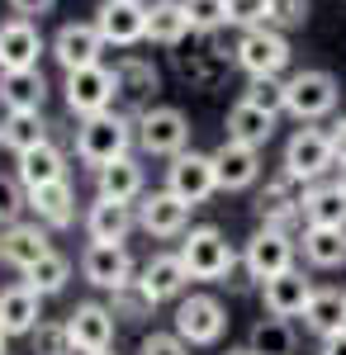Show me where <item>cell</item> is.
I'll use <instances>...</instances> for the list:
<instances>
[{
	"label": "cell",
	"mask_w": 346,
	"mask_h": 355,
	"mask_svg": "<svg viewBox=\"0 0 346 355\" xmlns=\"http://www.w3.org/2000/svg\"><path fill=\"white\" fill-rule=\"evenodd\" d=\"M95 355H119V351H95Z\"/></svg>",
	"instance_id": "51"
},
{
	"label": "cell",
	"mask_w": 346,
	"mask_h": 355,
	"mask_svg": "<svg viewBox=\"0 0 346 355\" xmlns=\"http://www.w3.org/2000/svg\"><path fill=\"white\" fill-rule=\"evenodd\" d=\"M247 346L256 355H294L299 351V331H294V318H261L252 336H247Z\"/></svg>",
	"instance_id": "35"
},
{
	"label": "cell",
	"mask_w": 346,
	"mask_h": 355,
	"mask_svg": "<svg viewBox=\"0 0 346 355\" xmlns=\"http://www.w3.org/2000/svg\"><path fill=\"white\" fill-rule=\"evenodd\" d=\"M62 100H67V114L72 119H95V114L114 110V67H81V71H67L62 76Z\"/></svg>",
	"instance_id": "7"
},
{
	"label": "cell",
	"mask_w": 346,
	"mask_h": 355,
	"mask_svg": "<svg viewBox=\"0 0 346 355\" xmlns=\"http://www.w3.org/2000/svg\"><path fill=\"white\" fill-rule=\"evenodd\" d=\"M43 53H48V38L38 33L33 19L10 15V19L0 24V71H33Z\"/></svg>",
	"instance_id": "16"
},
{
	"label": "cell",
	"mask_w": 346,
	"mask_h": 355,
	"mask_svg": "<svg viewBox=\"0 0 346 355\" xmlns=\"http://www.w3.org/2000/svg\"><path fill=\"white\" fill-rule=\"evenodd\" d=\"M304 331L318 336V341L346 331V294L342 289H318V294H313V303L304 308Z\"/></svg>",
	"instance_id": "32"
},
{
	"label": "cell",
	"mask_w": 346,
	"mask_h": 355,
	"mask_svg": "<svg viewBox=\"0 0 346 355\" xmlns=\"http://www.w3.org/2000/svg\"><path fill=\"white\" fill-rule=\"evenodd\" d=\"M299 204H304V185L294 180L290 171H280L275 180L266 185L261 194V204H256V214H261V227H275V232H290L294 227H304V214H299Z\"/></svg>",
	"instance_id": "17"
},
{
	"label": "cell",
	"mask_w": 346,
	"mask_h": 355,
	"mask_svg": "<svg viewBox=\"0 0 346 355\" xmlns=\"http://www.w3.org/2000/svg\"><path fill=\"white\" fill-rule=\"evenodd\" d=\"M337 100H342V85L322 67H304V71H294L290 81H285V114H294L299 123L327 119V114L337 110Z\"/></svg>",
	"instance_id": "4"
},
{
	"label": "cell",
	"mask_w": 346,
	"mask_h": 355,
	"mask_svg": "<svg viewBox=\"0 0 346 355\" xmlns=\"http://www.w3.org/2000/svg\"><path fill=\"white\" fill-rule=\"evenodd\" d=\"M24 209H28V190L19 185V175H0V232L15 227Z\"/></svg>",
	"instance_id": "40"
},
{
	"label": "cell",
	"mask_w": 346,
	"mask_h": 355,
	"mask_svg": "<svg viewBox=\"0 0 346 355\" xmlns=\"http://www.w3.org/2000/svg\"><path fill=\"white\" fill-rule=\"evenodd\" d=\"M152 308H157V303H147V294H142L138 284L119 289V294H109V313H114L119 322H142V318H147Z\"/></svg>",
	"instance_id": "41"
},
{
	"label": "cell",
	"mask_w": 346,
	"mask_h": 355,
	"mask_svg": "<svg viewBox=\"0 0 346 355\" xmlns=\"http://www.w3.org/2000/svg\"><path fill=\"white\" fill-rule=\"evenodd\" d=\"M81 275H85L90 289H100V294H119V289H129V284L138 279V266H133V256H129V246L90 242L85 251H81Z\"/></svg>",
	"instance_id": "9"
},
{
	"label": "cell",
	"mask_w": 346,
	"mask_h": 355,
	"mask_svg": "<svg viewBox=\"0 0 346 355\" xmlns=\"http://www.w3.org/2000/svg\"><path fill=\"white\" fill-rule=\"evenodd\" d=\"M166 190L186 199L190 209H199L209 194H218V171H213V152H181L166 166Z\"/></svg>",
	"instance_id": "12"
},
{
	"label": "cell",
	"mask_w": 346,
	"mask_h": 355,
	"mask_svg": "<svg viewBox=\"0 0 346 355\" xmlns=\"http://www.w3.org/2000/svg\"><path fill=\"white\" fill-rule=\"evenodd\" d=\"M228 24L233 28H261L266 24V0H228Z\"/></svg>",
	"instance_id": "43"
},
{
	"label": "cell",
	"mask_w": 346,
	"mask_h": 355,
	"mask_svg": "<svg viewBox=\"0 0 346 355\" xmlns=\"http://www.w3.org/2000/svg\"><path fill=\"white\" fill-rule=\"evenodd\" d=\"M213 171H218V190H252L261 180V147L223 137L213 147Z\"/></svg>",
	"instance_id": "21"
},
{
	"label": "cell",
	"mask_w": 346,
	"mask_h": 355,
	"mask_svg": "<svg viewBox=\"0 0 346 355\" xmlns=\"http://www.w3.org/2000/svg\"><path fill=\"white\" fill-rule=\"evenodd\" d=\"M337 180H342V190H346V166H342V175H337Z\"/></svg>",
	"instance_id": "50"
},
{
	"label": "cell",
	"mask_w": 346,
	"mask_h": 355,
	"mask_svg": "<svg viewBox=\"0 0 346 355\" xmlns=\"http://www.w3.org/2000/svg\"><path fill=\"white\" fill-rule=\"evenodd\" d=\"M233 62H238L242 71L256 81V76H280L285 67H290V38L280 33V28H242L238 48H233Z\"/></svg>",
	"instance_id": "8"
},
{
	"label": "cell",
	"mask_w": 346,
	"mask_h": 355,
	"mask_svg": "<svg viewBox=\"0 0 346 355\" xmlns=\"http://www.w3.org/2000/svg\"><path fill=\"white\" fill-rule=\"evenodd\" d=\"M157 90H161V71L147 62V57L124 53L119 62H114V95H119L114 105H124V114H129V119H138V114L152 110Z\"/></svg>",
	"instance_id": "10"
},
{
	"label": "cell",
	"mask_w": 346,
	"mask_h": 355,
	"mask_svg": "<svg viewBox=\"0 0 346 355\" xmlns=\"http://www.w3.org/2000/svg\"><path fill=\"white\" fill-rule=\"evenodd\" d=\"M38 322H43V299L28 289L24 279L19 284H5L0 289V331L5 336H33Z\"/></svg>",
	"instance_id": "22"
},
{
	"label": "cell",
	"mask_w": 346,
	"mask_h": 355,
	"mask_svg": "<svg viewBox=\"0 0 346 355\" xmlns=\"http://www.w3.org/2000/svg\"><path fill=\"white\" fill-rule=\"evenodd\" d=\"M0 242H5V266H15V270L24 275V270H33L48 251H53V242H48V227L33 218V223H15V227H5L0 232Z\"/></svg>",
	"instance_id": "23"
},
{
	"label": "cell",
	"mask_w": 346,
	"mask_h": 355,
	"mask_svg": "<svg viewBox=\"0 0 346 355\" xmlns=\"http://www.w3.org/2000/svg\"><path fill=\"white\" fill-rule=\"evenodd\" d=\"M48 100V76L33 71H0V110L5 114H43Z\"/></svg>",
	"instance_id": "25"
},
{
	"label": "cell",
	"mask_w": 346,
	"mask_h": 355,
	"mask_svg": "<svg viewBox=\"0 0 346 355\" xmlns=\"http://www.w3.org/2000/svg\"><path fill=\"white\" fill-rule=\"evenodd\" d=\"M318 355H346V331H337V336H327Z\"/></svg>",
	"instance_id": "47"
},
{
	"label": "cell",
	"mask_w": 346,
	"mask_h": 355,
	"mask_svg": "<svg viewBox=\"0 0 346 355\" xmlns=\"http://www.w3.org/2000/svg\"><path fill=\"white\" fill-rule=\"evenodd\" d=\"M0 261H5V242H0Z\"/></svg>",
	"instance_id": "52"
},
{
	"label": "cell",
	"mask_w": 346,
	"mask_h": 355,
	"mask_svg": "<svg viewBox=\"0 0 346 355\" xmlns=\"http://www.w3.org/2000/svg\"><path fill=\"white\" fill-rule=\"evenodd\" d=\"M327 137H332V152H337V166H346V114L327 128Z\"/></svg>",
	"instance_id": "46"
},
{
	"label": "cell",
	"mask_w": 346,
	"mask_h": 355,
	"mask_svg": "<svg viewBox=\"0 0 346 355\" xmlns=\"http://www.w3.org/2000/svg\"><path fill=\"white\" fill-rule=\"evenodd\" d=\"M304 227H346V190L342 180H318L304 190Z\"/></svg>",
	"instance_id": "27"
},
{
	"label": "cell",
	"mask_w": 346,
	"mask_h": 355,
	"mask_svg": "<svg viewBox=\"0 0 346 355\" xmlns=\"http://www.w3.org/2000/svg\"><path fill=\"white\" fill-rule=\"evenodd\" d=\"M242 100H252L256 110H266V114H285V81L280 76H256V81H247V95Z\"/></svg>",
	"instance_id": "38"
},
{
	"label": "cell",
	"mask_w": 346,
	"mask_h": 355,
	"mask_svg": "<svg viewBox=\"0 0 346 355\" xmlns=\"http://www.w3.org/2000/svg\"><path fill=\"white\" fill-rule=\"evenodd\" d=\"M5 341H10V336H5V331H0V355H5Z\"/></svg>",
	"instance_id": "49"
},
{
	"label": "cell",
	"mask_w": 346,
	"mask_h": 355,
	"mask_svg": "<svg viewBox=\"0 0 346 355\" xmlns=\"http://www.w3.org/2000/svg\"><path fill=\"white\" fill-rule=\"evenodd\" d=\"M266 24L290 33V28L308 24V0H266Z\"/></svg>",
	"instance_id": "42"
},
{
	"label": "cell",
	"mask_w": 346,
	"mask_h": 355,
	"mask_svg": "<svg viewBox=\"0 0 346 355\" xmlns=\"http://www.w3.org/2000/svg\"><path fill=\"white\" fill-rule=\"evenodd\" d=\"M15 175L24 190H43L53 180H67V152L48 137L43 147H28L24 157H15Z\"/></svg>",
	"instance_id": "26"
},
{
	"label": "cell",
	"mask_w": 346,
	"mask_h": 355,
	"mask_svg": "<svg viewBox=\"0 0 346 355\" xmlns=\"http://www.w3.org/2000/svg\"><path fill=\"white\" fill-rule=\"evenodd\" d=\"M190 33V15L181 0H152L147 5V43H157V48H181Z\"/></svg>",
	"instance_id": "30"
},
{
	"label": "cell",
	"mask_w": 346,
	"mask_h": 355,
	"mask_svg": "<svg viewBox=\"0 0 346 355\" xmlns=\"http://www.w3.org/2000/svg\"><path fill=\"white\" fill-rule=\"evenodd\" d=\"M95 194L100 199H114V204H138L147 194V175H142V166L133 157H119L105 171H95Z\"/></svg>",
	"instance_id": "28"
},
{
	"label": "cell",
	"mask_w": 346,
	"mask_h": 355,
	"mask_svg": "<svg viewBox=\"0 0 346 355\" xmlns=\"http://www.w3.org/2000/svg\"><path fill=\"white\" fill-rule=\"evenodd\" d=\"M28 346H33V355H81L76 341H72L67 318H62V322H38L33 336H28Z\"/></svg>",
	"instance_id": "37"
},
{
	"label": "cell",
	"mask_w": 346,
	"mask_h": 355,
	"mask_svg": "<svg viewBox=\"0 0 346 355\" xmlns=\"http://www.w3.org/2000/svg\"><path fill=\"white\" fill-rule=\"evenodd\" d=\"M304 261L313 266V270H337L346 266V227H304Z\"/></svg>",
	"instance_id": "33"
},
{
	"label": "cell",
	"mask_w": 346,
	"mask_h": 355,
	"mask_svg": "<svg viewBox=\"0 0 346 355\" xmlns=\"http://www.w3.org/2000/svg\"><path fill=\"white\" fill-rule=\"evenodd\" d=\"M67 279H72V261L62 256V251H48L33 270H24V284L38 294V299H53V294H62L67 289Z\"/></svg>",
	"instance_id": "36"
},
{
	"label": "cell",
	"mask_w": 346,
	"mask_h": 355,
	"mask_svg": "<svg viewBox=\"0 0 346 355\" xmlns=\"http://www.w3.org/2000/svg\"><path fill=\"white\" fill-rule=\"evenodd\" d=\"M171 331L186 346H218L223 331H228V308L218 294H186V299H176Z\"/></svg>",
	"instance_id": "5"
},
{
	"label": "cell",
	"mask_w": 346,
	"mask_h": 355,
	"mask_svg": "<svg viewBox=\"0 0 346 355\" xmlns=\"http://www.w3.org/2000/svg\"><path fill=\"white\" fill-rule=\"evenodd\" d=\"M138 227V209L133 204H114V199H100L85 209V237L90 242H129V232Z\"/></svg>",
	"instance_id": "24"
},
{
	"label": "cell",
	"mask_w": 346,
	"mask_h": 355,
	"mask_svg": "<svg viewBox=\"0 0 346 355\" xmlns=\"http://www.w3.org/2000/svg\"><path fill=\"white\" fill-rule=\"evenodd\" d=\"M294 237L290 232H275V227H256L252 237H247V246H242V270H247V279H256V284H266V279H275V275H285L294 266Z\"/></svg>",
	"instance_id": "11"
},
{
	"label": "cell",
	"mask_w": 346,
	"mask_h": 355,
	"mask_svg": "<svg viewBox=\"0 0 346 355\" xmlns=\"http://www.w3.org/2000/svg\"><path fill=\"white\" fill-rule=\"evenodd\" d=\"M95 28H100L105 48H133V43H147V5H142V0H100Z\"/></svg>",
	"instance_id": "13"
},
{
	"label": "cell",
	"mask_w": 346,
	"mask_h": 355,
	"mask_svg": "<svg viewBox=\"0 0 346 355\" xmlns=\"http://www.w3.org/2000/svg\"><path fill=\"white\" fill-rule=\"evenodd\" d=\"M138 128V147L147 152V157H181L190 152V119L176 105H152L147 114H138L133 119Z\"/></svg>",
	"instance_id": "6"
},
{
	"label": "cell",
	"mask_w": 346,
	"mask_h": 355,
	"mask_svg": "<svg viewBox=\"0 0 346 355\" xmlns=\"http://www.w3.org/2000/svg\"><path fill=\"white\" fill-rule=\"evenodd\" d=\"M181 261H186L190 279H204V284H218V279H228V275L238 270V251H233V242L213 223L190 227L186 237H181Z\"/></svg>",
	"instance_id": "2"
},
{
	"label": "cell",
	"mask_w": 346,
	"mask_h": 355,
	"mask_svg": "<svg viewBox=\"0 0 346 355\" xmlns=\"http://www.w3.org/2000/svg\"><path fill=\"white\" fill-rule=\"evenodd\" d=\"M138 355H190V346L176 331H147V336L138 341Z\"/></svg>",
	"instance_id": "44"
},
{
	"label": "cell",
	"mask_w": 346,
	"mask_h": 355,
	"mask_svg": "<svg viewBox=\"0 0 346 355\" xmlns=\"http://www.w3.org/2000/svg\"><path fill=\"white\" fill-rule=\"evenodd\" d=\"M285 171H290L299 185H318L337 171V152H332V137L318 123H299L285 142Z\"/></svg>",
	"instance_id": "3"
},
{
	"label": "cell",
	"mask_w": 346,
	"mask_h": 355,
	"mask_svg": "<svg viewBox=\"0 0 346 355\" xmlns=\"http://www.w3.org/2000/svg\"><path fill=\"white\" fill-rule=\"evenodd\" d=\"M223 355H256L252 346H238V351H223Z\"/></svg>",
	"instance_id": "48"
},
{
	"label": "cell",
	"mask_w": 346,
	"mask_h": 355,
	"mask_svg": "<svg viewBox=\"0 0 346 355\" xmlns=\"http://www.w3.org/2000/svg\"><path fill=\"white\" fill-rule=\"evenodd\" d=\"M48 142V119L43 114H5L0 119V147L24 157L28 147H43Z\"/></svg>",
	"instance_id": "34"
},
{
	"label": "cell",
	"mask_w": 346,
	"mask_h": 355,
	"mask_svg": "<svg viewBox=\"0 0 346 355\" xmlns=\"http://www.w3.org/2000/svg\"><path fill=\"white\" fill-rule=\"evenodd\" d=\"M223 128H228V137H233V142H247V147H266L270 137H275V114L256 110L252 100H238V105L228 110V119H223Z\"/></svg>",
	"instance_id": "31"
},
{
	"label": "cell",
	"mask_w": 346,
	"mask_h": 355,
	"mask_svg": "<svg viewBox=\"0 0 346 355\" xmlns=\"http://www.w3.org/2000/svg\"><path fill=\"white\" fill-rule=\"evenodd\" d=\"M138 289L147 294V303H166V299H186V284H190V270L181 261V251H157L138 266Z\"/></svg>",
	"instance_id": "15"
},
{
	"label": "cell",
	"mask_w": 346,
	"mask_h": 355,
	"mask_svg": "<svg viewBox=\"0 0 346 355\" xmlns=\"http://www.w3.org/2000/svg\"><path fill=\"white\" fill-rule=\"evenodd\" d=\"M181 5H186L195 33H213L228 24V0H181Z\"/></svg>",
	"instance_id": "39"
},
{
	"label": "cell",
	"mask_w": 346,
	"mask_h": 355,
	"mask_svg": "<svg viewBox=\"0 0 346 355\" xmlns=\"http://www.w3.org/2000/svg\"><path fill=\"white\" fill-rule=\"evenodd\" d=\"M67 327H72V341H76L81 355H95V351H114V327H119V318L109 313V303L85 299L67 313Z\"/></svg>",
	"instance_id": "19"
},
{
	"label": "cell",
	"mask_w": 346,
	"mask_h": 355,
	"mask_svg": "<svg viewBox=\"0 0 346 355\" xmlns=\"http://www.w3.org/2000/svg\"><path fill=\"white\" fill-rule=\"evenodd\" d=\"M138 227L157 242H171V237H186L190 232V204L176 199L171 190H152L138 199Z\"/></svg>",
	"instance_id": "14"
},
{
	"label": "cell",
	"mask_w": 346,
	"mask_h": 355,
	"mask_svg": "<svg viewBox=\"0 0 346 355\" xmlns=\"http://www.w3.org/2000/svg\"><path fill=\"white\" fill-rule=\"evenodd\" d=\"M313 294H318V284L299 266H290L285 275H275V279L261 284V303H266L270 318H304V308L313 303Z\"/></svg>",
	"instance_id": "20"
},
{
	"label": "cell",
	"mask_w": 346,
	"mask_h": 355,
	"mask_svg": "<svg viewBox=\"0 0 346 355\" xmlns=\"http://www.w3.org/2000/svg\"><path fill=\"white\" fill-rule=\"evenodd\" d=\"M48 53L62 71H81V67H100V53H105V38H100V28L95 19L90 24H62L53 33V43H48Z\"/></svg>",
	"instance_id": "18"
},
{
	"label": "cell",
	"mask_w": 346,
	"mask_h": 355,
	"mask_svg": "<svg viewBox=\"0 0 346 355\" xmlns=\"http://www.w3.org/2000/svg\"><path fill=\"white\" fill-rule=\"evenodd\" d=\"M5 5H10V15H19V19H43L57 0H5Z\"/></svg>",
	"instance_id": "45"
},
{
	"label": "cell",
	"mask_w": 346,
	"mask_h": 355,
	"mask_svg": "<svg viewBox=\"0 0 346 355\" xmlns=\"http://www.w3.org/2000/svg\"><path fill=\"white\" fill-rule=\"evenodd\" d=\"M28 209L43 227H72L76 223V190L72 180H53L43 190H28Z\"/></svg>",
	"instance_id": "29"
},
{
	"label": "cell",
	"mask_w": 346,
	"mask_h": 355,
	"mask_svg": "<svg viewBox=\"0 0 346 355\" xmlns=\"http://www.w3.org/2000/svg\"><path fill=\"white\" fill-rule=\"evenodd\" d=\"M133 142H138V128L129 114L109 110V114H95V119H81L76 123V162L90 166V171H105L109 162L129 157Z\"/></svg>",
	"instance_id": "1"
}]
</instances>
